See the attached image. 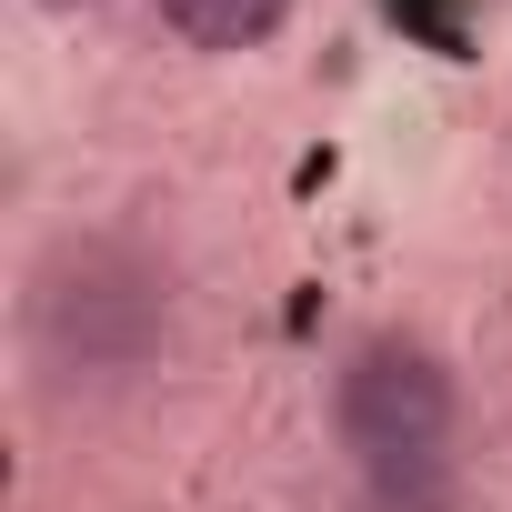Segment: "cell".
Instances as JSON below:
<instances>
[{
    "instance_id": "cell-3",
    "label": "cell",
    "mask_w": 512,
    "mask_h": 512,
    "mask_svg": "<svg viewBox=\"0 0 512 512\" xmlns=\"http://www.w3.org/2000/svg\"><path fill=\"white\" fill-rule=\"evenodd\" d=\"M292 0H161V31H181L191 51H251L282 31Z\"/></svg>"
},
{
    "instance_id": "cell-4",
    "label": "cell",
    "mask_w": 512,
    "mask_h": 512,
    "mask_svg": "<svg viewBox=\"0 0 512 512\" xmlns=\"http://www.w3.org/2000/svg\"><path fill=\"white\" fill-rule=\"evenodd\" d=\"M51 11H91V0H51Z\"/></svg>"
},
{
    "instance_id": "cell-2",
    "label": "cell",
    "mask_w": 512,
    "mask_h": 512,
    "mask_svg": "<svg viewBox=\"0 0 512 512\" xmlns=\"http://www.w3.org/2000/svg\"><path fill=\"white\" fill-rule=\"evenodd\" d=\"M161 272L131 262L111 241H81L41 272V342L81 372H131L151 342H161Z\"/></svg>"
},
{
    "instance_id": "cell-1",
    "label": "cell",
    "mask_w": 512,
    "mask_h": 512,
    "mask_svg": "<svg viewBox=\"0 0 512 512\" xmlns=\"http://www.w3.org/2000/svg\"><path fill=\"white\" fill-rule=\"evenodd\" d=\"M332 412H342V442H352V462L372 472V492L402 502L412 482L442 472V442H452V372H442V352H422V342H402V332H372V342L342 362Z\"/></svg>"
}]
</instances>
